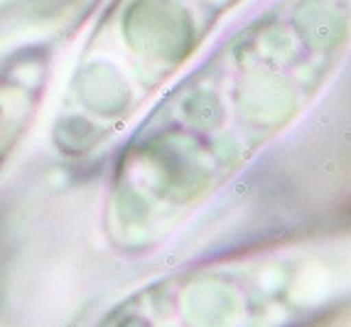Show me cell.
Segmentation results:
<instances>
[{
  "mask_svg": "<svg viewBox=\"0 0 351 327\" xmlns=\"http://www.w3.org/2000/svg\"><path fill=\"white\" fill-rule=\"evenodd\" d=\"M339 293L273 271L175 278L138 293L99 327H317L339 310Z\"/></svg>",
  "mask_w": 351,
  "mask_h": 327,
  "instance_id": "1",
  "label": "cell"
}]
</instances>
